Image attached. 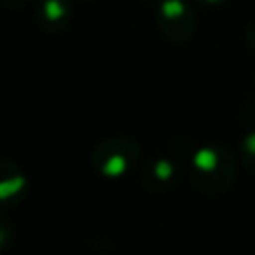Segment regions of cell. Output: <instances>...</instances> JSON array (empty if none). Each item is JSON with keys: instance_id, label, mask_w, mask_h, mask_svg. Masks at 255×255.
<instances>
[{"instance_id": "cell-11", "label": "cell", "mask_w": 255, "mask_h": 255, "mask_svg": "<svg viewBox=\"0 0 255 255\" xmlns=\"http://www.w3.org/2000/svg\"><path fill=\"white\" fill-rule=\"evenodd\" d=\"M4 6H8V8H20L22 4H26V2H30V0H0Z\"/></svg>"}, {"instance_id": "cell-7", "label": "cell", "mask_w": 255, "mask_h": 255, "mask_svg": "<svg viewBox=\"0 0 255 255\" xmlns=\"http://www.w3.org/2000/svg\"><path fill=\"white\" fill-rule=\"evenodd\" d=\"M239 159L249 171L255 173V129L247 131L239 139Z\"/></svg>"}, {"instance_id": "cell-2", "label": "cell", "mask_w": 255, "mask_h": 255, "mask_svg": "<svg viewBox=\"0 0 255 255\" xmlns=\"http://www.w3.org/2000/svg\"><path fill=\"white\" fill-rule=\"evenodd\" d=\"M141 157V147L139 143L129 137V135H114V137H106L102 139L92 155V167L110 179H118L122 175H126L129 169H133L137 165Z\"/></svg>"}, {"instance_id": "cell-4", "label": "cell", "mask_w": 255, "mask_h": 255, "mask_svg": "<svg viewBox=\"0 0 255 255\" xmlns=\"http://www.w3.org/2000/svg\"><path fill=\"white\" fill-rule=\"evenodd\" d=\"M181 175L179 161L171 155H155L151 157L139 173L141 185L151 193H163L177 185Z\"/></svg>"}, {"instance_id": "cell-5", "label": "cell", "mask_w": 255, "mask_h": 255, "mask_svg": "<svg viewBox=\"0 0 255 255\" xmlns=\"http://www.w3.org/2000/svg\"><path fill=\"white\" fill-rule=\"evenodd\" d=\"M72 0H38L36 24L46 34H62L72 22Z\"/></svg>"}, {"instance_id": "cell-10", "label": "cell", "mask_w": 255, "mask_h": 255, "mask_svg": "<svg viewBox=\"0 0 255 255\" xmlns=\"http://www.w3.org/2000/svg\"><path fill=\"white\" fill-rule=\"evenodd\" d=\"M195 4L205 6V8H219L221 4H225V0H195Z\"/></svg>"}, {"instance_id": "cell-3", "label": "cell", "mask_w": 255, "mask_h": 255, "mask_svg": "<svg viewBox=\"0 0 255 255\" xmlns=\"http://www.w3.org/2000/svg\"><path fill=\"white\" fill-rule=\"evenodd\" d=\"M155 18L161 34L175 44H185L193 36L195 14L185 0H159Z\"/></svg>"}, {"instance_id": "cell-1", "label": "cell", "mask_w": 255, "mask_h": 255, "mask_svg": "<svg viewBox=\"0 0 255 255\" xmlns=\"http://www.w3.org/2000/svg\"><path fill=\"white\" fill-rule=\"evenodd\" d=\"M237 173L233 151L223 145L199 147L189 161L191 185L203 195H219L227 191Z\"/></svg>"}, {"instance_id": "cell-6", "label": "cell", "mask_w": 255, "mask_h": 255, "mask_svg": "<svg viewBox=\"0 0 255 255\" xmlns=\"http://www.w3.org/2000/svg\"><path fill=\"white\" fill-rule=\"evenodd\" d=\"M26 195V175L10 159L0 157V207H14Z\"/></svg>"}, {"instance_id": "cell-8", "label": "cell", "mask_w": 255, "mask_h": 255, "mask_svg": "<svg viewBox=\"0 0 255 255\" xmlns=\"http://www.w3.org/2000/svg\"><path fill=\"white\" fill-rule=\"evenodd\" d=\"M14 239V225L8 217L0 215V251H6Z\"/></svg>"}, {"instance_id": "cell-9", "label": "cell", "mask_w": 255, "mask_h": 255, "mask_svg": "<svg viewBox=\"0 0 255 255\" xmlns=\"http://www.w3.org/2000/svg\"><path fill=\"white\" fill-rule=\"evenodd\" d=\"M245 38H247V44H249V48L255 52V20L247 26V30H245Z\"/></svg>"}]
</instances>
